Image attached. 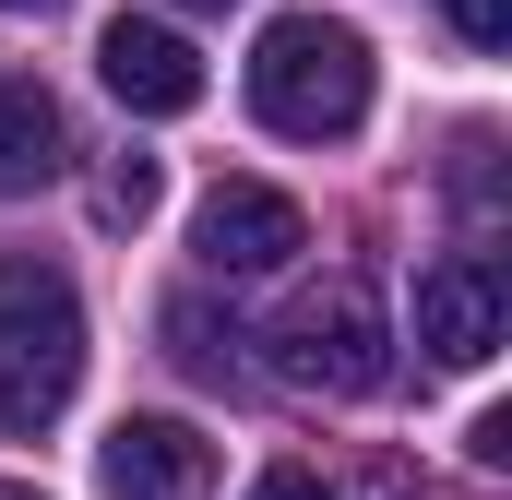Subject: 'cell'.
<instances>
[{
	"mask_svg": "<svg viewBox=\"0 0 512 500\" xmlns=\"http://www.w3.org/2000/svg\"><path fill=\"white\" fill-rule=\"evenodd\" d=\"M251 108L286 143H346L370 120V36L334 12H274L251 48Z\"/></svg>",
	"mask_w": 512,
	"mask_h": 500,
	"instance_id": "cell-1",
	"label": "cell"
},
{
	"mask_svg": "<svg viewBox=\"0 0 512 500\" xmlns=\"http://www.w3.org/2000/svg\"><path fill=\"white\" fill-rule=\"evenodd\" d=\"M262 346H274V381H286V393H334V405H358V393L393 381V322H382V286H370V274H322V286H298L286 322H274Z\"/></svg>",
	"mask_w": 512,
	"mask_h": 500,
	"instance_id": "cell-2",
	"label": "cell"
},
{
	"mask_svg": "<svg viewBox=\"0 0 512 500\" xmlns=\"http://www.w3.org/2000/svg\"><path fill=\"white\" fill-rule=\"evenodd\" d=\"M84 381V310L48 262L0 250V429H48Z\"/></svg>",
	"mask_w": 512,
	"mask_h": 500,
	"instance_id": "cell-3",
	"label": "cell"
},
{
	"mask_svg": "<svg viewBox=\"0 0 512 500\" xmlns=\"http://www.w3.org/2000/svg\"><path fill=\"white\" fill-rule=\"evenodd\" d=\"M501 322H512L501 250H441L417 274V346H429V370H489L501 358Z\"/></svg>",
	"mask_w": 512,
	"mask_h": 500,
	"instance_id": "cell-4",
	"label": "cell"
},
{
	"mask_svg": "<svg viewBox=\"0 0 512 500\" xmlns=\"http://www.w3.org/2000/svg\"><path fill=\"white\" fill-rule=\"evenodd\" d=\"M191 250H203V274H286L298 250H310V215L274 191V179H215L203 191V215H191Z\"/></svg>",
	"mask_w": 512,
	"mask_h": 500,
	"instance_id": "cell-5",
	"label": "cell"
},
{
	"mask_svg": "<svg viewBox=\"0 0 512 500\" xmlns=\"http://www.w3.org/2000/svg\"><path fill=\"white\" fill-rule=\"evenodd\" d=\"M96 72H108V96H120L131 120H191V108H203V48H191L179 24L120 12V24L96 36Z\"/></svg>",
	"mask_w": 512,
	"mask_h": 500,
	"instance_id": "cell-6",
	"label": "cell"
},
{
	"mask_svg": "<svg viewBox=\"0 0 512 500\" xmlns=\"http://www.w3.org/2000/svg\"><path fill=\"white\" fill-rule=\"evenodd\" d=\"M96 477L108 500H215V441L191 417H120L96 441Z\"/></svg>",
	"mask_w": 512,
	"mask_h": 500,
	"instance_id": "cell-7",
	"label": "cell"
},
{
	"mask_svg": "<svg viewBox=\"0 0 512 500\" xmlns=\"http://www.w3.org/2000/svg\"><path fill=\"white\" fill-rule=\"evenodd\" d=\"M60 96L36 84V72H0V203H24V191H48L60 179Z\"/></svg>",
	"mask_w": 512,
	"mask_h": 500,
	"instance_id": "cell-8",
	"label": "cell"
},
{
	"mask_svg": "<svg viewBox=\"0 0 512 500\" xmlns=\"http://www.w3.org/2000/svg\"><path fill=\"white\" fill-rule=\"evenodd\" d=\"M167 358H179L191 381H239V334H227L203 298H167Z\"/></svg>",
	"mask_w": 512,
	"mask_h": 500,
	"instance_id": "cell-9",
	"label": "cell"
},
{
	"mask_svg": "<svg viewBox=\"0 0 512 500\" xmlns=\"http://www.w3.org/2000/svg\"><path fill=\"white\" fill-rule=\"evenodd\" d=\"M453 203H465L477 250L501 239V143H489V131H465V143H453Z\"/></svg>",
	"mask_w": 512,
	"mask_h": 500,
	"instance_id": "cell-10",
	"label": "cell"
},
{
	"mask_svg": "<svg viewBox=\"0 0 512 500\" xmlns=\"http://www.w3.org/2000/svg\"><path fill=\"white\" fill-rule=\"evenodd\" d=\"M155 191H167V179H155V155H108V167H96V227H143V215H155Z\"/></svg>",
	"mask_w": 512,
	"mask_h": 500,
	"instance_id": "cell-11",
	"label": "cell"
},
{
	"mask_svg": "<svg viewBox=\"0 0 512 500\" xmlns=\"http://www.w3.org/2000/svg\"><path fill=\"white\" fill-rule=\"evenodd\" d=\"M441 12H453V36H465V48H489V60L512 48V0H441Z\"/></svg>",
	"mask_w": 512,
	"mask_h": 500,
	"instance_id": "cell-12",
	"label": "cell"
},
{
	"mask_svg": "<svg viewBox=\"0 0 512 500\" xmlns=\"http://www.w3.org/2000/svg\"><path fill=\"white\" fill-rule=\"evenodd\" d=\"M465 453H477V465H512V405H477V417H465Z\"/></svg>",
	"mask_w": 512,
	"mask_h": 500,
	"instance_id": "cell-13",
	"label": "cell"
},
{
	"mask_svg": "<svg viewBox=\"0 0 512 500\" xmlns=\"http://www.w3.org/2000/svg\"><path fill=\"white\" fill-rule=\"evenodd\" d=\"M251 500H334V489H322L310 465H262V489H251Z\"/></svg>",
	"mask_w": 512,
	"mask_h": 500,
	"instance_id": "cell-14",
	"label": "cell"
},
{
	"mask_svg": "<svg viewBox=\"0 0 512 500\" xmlns=\"http://www.w3.org/2000/svg\"><path fill=\"white\" fill-rule=\"evenodd\" d=\"M0 12H48V0H0Z\"/></svg>",
	"mask_w": 512,
	"mask_h": 500,
	"instance_id": "cell-15",
	"label": "cell"
},
{
	"mask_svg": "<svg viewBox=\"0 0 512 500\" xmlns=\"http://www.w3.org/2000/svg\"><path fill=\"white\" fill-rule=\"evenodd\" d=\"M179 12H227V0H179Z\"/></svg>",
	"mask_w": 512,
	"mask_h": 500,
	"instance_id": "cell-16",
	"label": "cell"
},
{
	"mask_svg": "<svg viewBox=\"0 0 512 500\" xmlns=\"http://www.w3.org/2000/svg\"><path fill=\"white\" fill-rule=\"evenodd\" d=\"M0 500H36V489H12V477H0Z\"/></svg>",
	"mask_w": 512,
	"mask_h": 500,
	"instance_id": "cell-17",
	"label": "cell"
}]
</instances>
